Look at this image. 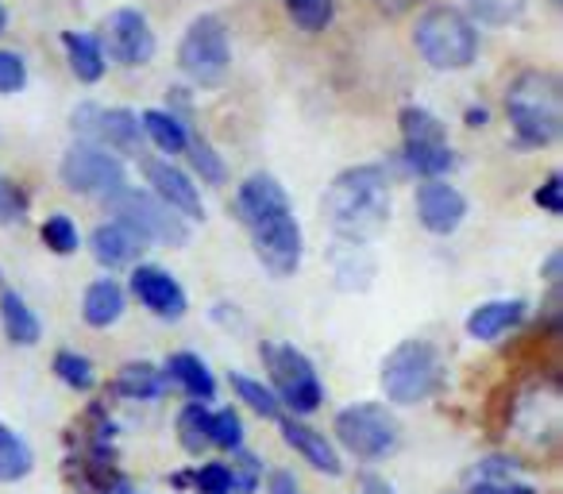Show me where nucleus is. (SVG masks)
<instances>
[{
    "label": "nucleus",
    "mask_w": 563,
    "mask_h": 494,
    "mask_svg": "<svg viewBox=\"0 0 563 494\" xmlns=\"http://www.w3.org/2000/svg\"><path fill=\"white\" fill-rule=\"evenodd\" d=\"M235 217H240L243 228L251 232L255 255L266 271L286 278L301 267L306 240H301L298 217H294L290 197L278 186V178H271V174H251V178H243V186L235 189Z\"/></svg>",
    "instance_id": "obj_1"
},
{
    "label": "nucleus",
    "mask_w": 563,
    "mask_h": 494,
    "mask_svg": "<svg viewBox=\"0 0 563 494\" xmlns=\"http://www.w3.org/2000/svg\"><path fill=\"white\" fill-rule=\"evenodd\" d=\"M390 178L383 166H347L332 178L321 212L329 228L347 243H367L390 224Z\"/></svg>",
    "instance_id": "obj_2"
},
{
    "label": "nucleus",
    "mask_w": 563,
    "mask_h": 494,
    "mask_svg": "<svg viewBox=\"0 0 563 494\" xmlns=\"http://www.w3.org/2000/svg\"><path fill=\"white\" fill-rule=\"evenodd\" d=\"M506 112L517 140L525 147H548L560 140L563 128V94L552 70H525L509 81Z\"/></svg>",
    "instance_id": "obj_3"
},
{
    "label": "nucleus",
    "mask_w": 563,
    "mask_h": 494,
    "mask_svg": "<svg viewBox=\"0 0 563 494\" xmlns=\"http://www.w3.org/2000/svg\"><path fill=\"white\" fill-rule=\"evenodd\" d=\"M413 47L432 70H467L478 55V32L460 9H429L417 20Z\"/></svg>",
    "instance_id": "obj_4"
},
{
    "label": "nucleus",
    "mask_w": 563,
    "mask_h": 494,
    "mask_svg": "<svg viewBox=\"0 0 563 494\" xmlns=\"http://www.w3.org/2000/svg\"><path fill=\"white\" fill-rule=\"evenodd\" d=\"M444 378L440 352L429 340H401L390 355L383 360V391L394 406H417L437 394Z\"/></svg>",
    "instance_id": "obj_5"
},
{
    "label": "nucleus",
    "mask_w": 563,
    "mask_h": 494,
    "mask_svg": "<svg viewBox=\"0 0 563 494\" xmlns=\"http://www.w3.org/2000/svg\"><path fill=\"white\" fill-rule=\"evenodd\" d=\"M258 355H263L266 371H271L278 406H290L298 417L313 414V409L321 406L324 386H321V378H317V367L306 352H298V348H290V344H274V340H266V344L258 348Z\"/></svg>",
    "instance_id": "obj_6"
},
{
    "label": "nucleus",
    "mask_w": 563,
    "mask_h": 494,
    "mask_svg": "<svg viewBox=\"0 0 563 494\" xmlns=\"http://www.w3.org/2000/svg\"><path fill=\"white\" fill-rule=\"evenodd\" d=\"M178 63L194 86H220L232 70V43H228V28L220 17H197L189 32L181 35Z\"/></svg>",
    "instance_id": "obj_7"
},
{
    "label": "nucleus",
    "mask_w": 563,
    "mask_h": 494,
    "mask_svg": "<svg viewBox=\"0 0 563 494\" xmlns=\"http://www.w3.org/2000/svg\"><path fill=\"white\" fill-rule=\"evenodd\" d=\"M112 212L120 224H128L143 243H166V248H181L189 243V220L178 217L166 201H158L147 189H124L112 197Z\"/></svg>",
    "instance_id": "obj_8"
},
{
    "label": "nucleus",
    "mask_w": 563,
    "mask_h": 494,
    "mask_svg": "<svg viewBox=\"0 0 563 494\" xmlns=\"http://www.w3.org/2000/svg\"><path fill=\"white\" fill-rule=\"evenodd\" d=\"M332 432L360 460H383L398 448V421L378 402H360V406L340 409Z\"/></svg>",
    "instance_id": "obj_9"
},
{
    "label": "nucleus",
    "mask_w": 563,
    "mask_h": 494,
    "mask_svg": "<svg viewBox=\"0 0 563 494\" xmlns=\"http://www.w3.org/2000/svg\"><path fill=\"white\" fill-rule=\"evenodd\" d=\"M63 182L70 194L81 197H101V201H112L128 189V174L120 155L104 147H93V143H74L63 158Z\"/></svg>",
    "instance_id": "obj_10"
},
{
    "label": "nucleus",
    "mask_w": 563,
    "mask_h": 494,
    "mask_svg": "<svg viewBox=\"0 0 563 494\" xmlns=\"http://www.w3.org/2000/svg\"><path fill=\"white\" fill-rule=\"evenodd\" d=\"M74 132L81 135V143H93L104 151H135L140 147V117L128 109H101V105H78L74 109Z\"/></svg>",
    "instance_id": "obj_11"
},
{
    "label": "nucleus",
    "mask_w": 563,
    "mask_h": 494,
    "mask_svg": "<svg viewBox=\"0 0 563 494\" xmlns=\"http://www.w3.org/2000/svg\"><path fill=\"white\" fill-rule=\"evenodd\" d=\"M104 43L120 66H147L155 58V32L135 9H117L104 20Z\"/></svg>",
    "instance_id": "obj_12"
},
{
    "label": "nucleus",
    "mask_w": 563,
    "mask_h": 494,
    "mask_svg": "<svg viewBox=\"0 0 563 494\" xmlns=\"http://www.w3.org/2000/svg\"><path fill=\"white\" fill-rule=\"evenodd\" d=\"M132 294L143 301V309H151L163 321H181L189 309V298L181 290V283L170 275V271L155 267V263H143V267L132 271Z\"/></svg>",
    "instance_id": "obj_13"
},
{
    "label": "nucleus",
    "mask_w": 563,
    "mask_h": 494,
    "mask_svg": "<svg viewBox=\"0 0 563 494\" xmlns=\"http://www.w3.org/2000/svg\"><path fill=\"white\" fill-rule=\"evenodd\" d=\"M467 217V197L448 182L432 178L417 186V220L429 228L432 235H452Z\"/></svg>",
    "instance_id": "obj_14"
},
{
    "label": "nucleus",
    "mask_w": 563,
    "mask_h": 494,
    "mask_svg": "<svg viewBox=\"0 0 563 494\" xmlns=\"http://www.w3.org/2000/svg\"><path fill=\"white\" fill-rule=\"evenodd\" d=\"M143 174H147V182L155 186L151 194H155L158 201L170 205L178 217H186V220H201L205 217L201 194H197V186L189 182L186 171H178L174 163H158V158H143Z\"/></svg>",
    "instance_id": "obj_15"
},
{
    "label": "nucleus",
    "mask_w": 563,
    "mask_h": 494,
    "mask_svg": "<svg viewBox=\"0 0 563 494\" xmlns=\"http://www.w3.org/2000/svg\"><path fill=\"white\" fill-rule=\"evenodd\" d=\"M282 440H286V444H290L294 452L309 463V468L324 471V475H340V471H344V463H340L332 440L324 437V432H317L313 425L298 421V417H282Z\"/></svg>",
    "instance_id": "obj_16"
},
{
    "label": "nucleus",
    "mask_w": 563,
    "mask_h": 494,
    "mask_svg": "<svg viewBox=\"0 0 563 494\" xmlns=\"http://www.w3.org/2000/svg\"><path fill=\"white\" fill-rule=\"evenodd\" d=\"M143 248H147V243H143L128 224H120V220H109V224H101L93 235H89V252H93V260L109 271L132 267V263L143 255Z\"/></svg>",
    "instance_id": "obj_17"
},
{
    "label": "nucleus",
    "mask_w": 563,
    "mask_h": 494,
    "mask_svg": "<svg viewBox=\"0 0 563 494\" xmlns=\"http://www.w3.org/2000/svg\"><path fill=\"white\" fill-rule=\"evenodd\" d=\"M0 329H4V337L20 348L40 344V337H43L40 317L32 314V306H27L9 283H0Z\"/></svg>",
    "instance_id": "obj_18"
},
{
    "label": "nucleus",
    "mask_w": 563,
    "mask_h": 494,
    "mask_svg": "<svg viewBox=\"0 0 563 494\" xmlns=\"http://www.w3.org/2000/svg\"><path fill=\"white\" fill-rule=\"evenodd\" d=\"M525 321V301H483L471 309L467 317V337L471 340H498L514 332Z\"/></svg>",
    "instance_id": "obj_19"
},
{
    "label": "nucleus",
    "mask_w": 563,
    "mask_h": 494,
    "mask_svg": "<svg viewBox=\"0 0 563 494\" xmlns=\"http://www.w3.org/2000/svg\"><path fill=\"white\" fill-rule=\"evenodd\" d=\"M332 275H336L340 290H367L371 278H375V260L363 243H336L332 248Z\"/></svg>",
    "instance_id": "obj_20"
},
{
    "label": "nucleus",
    "mask_w": 563,
    "mask_h": 494,
    "mask_svg": "<svg viewBox=\"0 0 563 494\" xmlns=\"http://www.w3.org/2000/svg\"><path fill=\"white\" fill-rule=\"evenodd\" d=\"M166 375L174 378V383L181 386V391L189 394L194 402H212L217 398V378H212V371L205 367L201 360H197L194 352H178V355H170L166 360Z\"/></svg>",
    "instance_id": "obj_21"
},
{
    "label": "nucleus",
    "mask_w": 563,
    "mask_h": 494,
    "mask_svg": "<svg viewBox=\"0 0 563 494\" xmlns=\"http://www.w3.org/2000/svg\"><path fill=\"white\" fill-rule=\"evenodd\" d=\"M81 317H86L93 329H109L124 317V286L117 278H101L86 290V301H81Z\"/></svg>",
    "instance_id": "obj_22"
},
{
    "label": "nucleus",
    "mask_w": 563,
    "mask_h": 494,
    "mask_svg": "<svg viewBox=\"0 0 563 494\" xmlns=\"http://www.w3.org/2000/svg\"><path fill=\"white\" fill-rule=\"evenodd\" d=\"M398 128H401V151L440 147V143H448L440 117H432V112L421 109V105H406L398 117Z\"/></svg>",
    "instance_id": "obj_23"
},
{
    "label": "nucleus",
    "mask_w": 563,
    "mask_h": 494,
    "mask_svg": "<svg viewBox=\"0 0 563 494\" xmlns=\"http://www.w3.org/2000/svg\"><path fill=\"white\" fill-rule=\"evenodd\" d=\"M163 391H166L163 371H158L155 363H124L117 383H112V394L132 398V402H155V398H163Z\"/></svg>",
    "instance_id": "obj_24"
},
{
    "label": "nucleus",
    "mask_w": 563,
    "mask_h": 494,
    "mask_svg": "<svg viewBox=\"0 0 563 494\" xmlns=\"http://www.w3.org/2000/svg\"><path fill=\"white\" fill-rule=\"evenodd\" d=\"M140 128L155 140L158 151H166V155H181V151L189 147V128L181 117H174V112H163V109H147L140 117Z\"/></svg>",
    "instance_id": "obj_25"
},
{
    "label": "nucleus",
    "mask_w": 563,
    "mask_h": 494,
    "mask_svg": "<svg viewBox=\"0 0 563 494\" xmlns=\"http://www.w3.org/2000/svg\"><path fill=\"white\" fill-rule=\"evenodd\" d=\"M35 468V452L16 429L0 421V483H20Z\"/></svg>",
    "instance_id": "obj_26"
},
{
    "label": "nucleus",
    "mask_w": 563,
    "mask_h": 494,
    "mask_svg": "<svg viewBox=\"0 0 563 494\" xmlns=\"http://www.w3.org/2000/svg\"><path fill=\"white\" fill-rule=\"evenodd\" d=\"M66 55H70V70L78 81H101L104 78V51L93 35L86 32H66Z\"/></svg>",
    "instance_id": "obj_27"
},
{
    "label": "nucleus",
    "mask_w": 563,
    "mask_h": 494,
    "mask_svg": "<svg viewBox=\"0 0 563 494\" xmlns=\"http://www.w3.org/2000/svg\"><path fill=\"white\" fill-rule=\"evenodd\" d=\"M209 406H201V402H189L178 414V440L189 455H201L209 444Z\"/></svg>",
    "instance_id": "obj_28"
},
{
    "label": "nucleus",
    "mask_w": 563,
    "mask_h": 494,
    "mask_svg": "<svg viewBox=\"0 0 563 494\" xmlns=\"http://www.w3.org/2000/svg\"><path fill=\"white\" fill-rule=\"evenodd\" d=\"M401 163L409 166L413 174H421V178H440V174H448L455 166V151L448 147V143H440V147H417V151H401Z\"/></svg>",
    "instance_id": "obj_29"
},
{
    "label": "nucleus",
    "mask_w": 563,
    "mask_h": 494,
    "mask_svg": "<svg viewBox=\"0 0 563 494\" xmlns=\"http://www.w3.org/2000/svg\"><path fill=\"white\" fill-rule=\"evenodd\" d=\"M232 391H235V398L240 402H247L255 414H263V417H282V406H278V398H274V391L266 383H258V378H247V375H235L232 371Z\"/></svg>",
    "instance_id": "obj_30"
},
{
    "label": "nucleus",
    "mask_w": 563,
    "mask_h": 494,
    "mask_svg": "<svg viewBox=\"0 0 563 494\" xmlns=\"http://www.w3.org/2000/svg\"><path fill=\"white\" fill-rule=\"evenodd\" d=\"M525 4H529V0H467V12L478 20V24L506 28L521 17Z\"/></svg>",
    "instance_id": "obj_31"
},
{
    "label": "nucleus",
    "mask_w": 563,
    "mask_h": 494,
    "mask_svg": "<svg viewBox=\"0 0 563 494\" xmlns=\"http://www.w3.org/2000/svg\"><path fill=\"white\" fill-rule=\"evenodd\" d=\"M55 375L63 378L70 391H93V386H97L93 363H89L86 355H78V352H58L55 355Z\"/></svg>",
    "instance_id": "obj_32"
},
{
    "label": "nucleus",
    "mask_w": 563,
    "mask_h": 494,
    "mask_svg": "<svg viewBox=\"0 0 563 494\" xmlns=\"http://www.w3.org/2000/svg\"><path fill=\"white\" fill-rule=\"evenodd\" d=\"M40 235L55 255H74V252H78V228H74V220L66 217V212H51V217L43 220Z\"/></svg>",
    "instance_id": "obj_33"
},
{
    "label": "nucleus",
    "mask_w": 563,
    "mask_h": 494,
    "mask_svg": "<svg viewBox=\"0 0 563 494\" xmlns=\"http://www.w3.org/2000/svg\"><path fill=\"white\" fill-rule=\"evenodd\" d=\"M209 444L224 448V452L243 448V421L235 409H217V414L209 417Z\"/></svg>",
    "instance_id": "obj_34"
},
{
    "label": "nucleus",
    "mask_w": 563,
    "mask_h": 494,
    "mask_svg": "<svg viewBox=\"0 0 563 494\" xmlns=\"http://www.w3.org/2000/svg\"><path fill=\"white\" fill-rule=\"evenodd\" d=\"M286 12H290V20L298 28H306V32H321V28H329L332 20V0H286Z\"/></svg>",
    "instance_id": "obj_35"
},
{
    "label": "nucleus",
    "mask_w": 563,
    "mask_h": 494,
    "mask_svg": "<svg viewBox=\"0 0 563 494\" xmlns=\"http://www.w3.org/2000/svg\"><path fill=\"white\" fill-rule=\"evenodd\" d=\"M189 163H194V171L201 174L209 186H220V182L228 178V171H224V158L217 155V151L209 147L205 140H197V135H189Z\"/></svg>",
    "instance_id": "obj_36"
},
{
    "label": "nucleus",
    "mask_w": 563,
    "mask_h": 494,
    "mask_svg": "<svg viewBox=\"0 0 563 494\" xmlns=\"http://www.w3.org/2000/svg\"><path fill=\"white\" fill-rule=\"evenodd\" d=\"M228 471H232V494H255L258 479H263V463H258V455L243 452V448H235V468L228 463Z\"/></svg>",
    "instance_id": "obj_37"
},
{
    "label": "nucleus",
    "mask_w": 563,
    "mask_h": 494,
    "mask_svg": "<svg viewBox=\"0 0 563 494\" xmlns=\"http://www.w3.org/2000/svg\"><path fill=\"white\" fill-rule=\"evenodd\" d=\"M194 486H197V494H232V471L220 460H205L201 468L194 471Z\"/></svg>",
    "instance_id": "obj_38"
},
{
    "label": "nucleus",
    "mask_w": 563,
    "mask_h": 494,
    "mask_svg": "<svg viewBox=\"0 0 563 494\" xmlns=\"http://www.w3.org/2000/svg\"><path fill=\"white\" fill-rule=\"evenodd\" d=\"M27 212V189L0 174V224H16Z\"/></svg>",
    "instance_id": "obj_39"
},
{
    "label": "nucleus",
    "mask_w": 563,
    "mask_h": 494,
    "mask_svg": "<svg viewBox=\"0 0 563 494\" xmlns=\"http://www.w3.org/2000/svg\"><path fill=\"white\" fill-rule=\"evenodd\" d=\"M27 86V63L16 51H0V97H12Z\"/></svg>",
    "instance_id": "obj_40"
},
{
    "label": "nucleus",
    "mask_w": 563,
    "mask_h": 494,
    "mask_svg": "<svg viewBox=\"0 0 563 494\" xmlns=\"http://www.w3.org/2000/svg\"><path fill=\"white\" fill-rule=\"evenodd\" d=\"M517 460L509 455H486L471 468V483H514Z\"/></svg>",
    "instance_id": "obj_41"
},
{
    "label": "nucleus",
    "mask_w": 563,
    "mask_h": 494,
    "mask_svg": "<svg viewBox=\"0 0 563 494\" xmlns=\"http://www.w3.org/2000/svg\"><path fill=\"white\" fill-rule=\"evenodd\" d=\"M532 201H537L544 212H552V217H560L563 212V178L560 174H548V182H540V189L532 194Z\"/></svg>",
    "instance_id": "obj_42"
},
{
    "label": "nucleus",
    "mask_w": 563,
    "mask_h": 494,
    "mask_svg": "<svg viewBox=\"0 0 563 494\" xmlns=\"http://www.w3.org/2000/svg\"><path fill=\"white\" fill-rule=\"evenodd\" d=\"M471 494H537L525 483H471Z\"/></svg>",
    "instance_id": "obj_43"
},
{
    "label": "nucleus",
    "mask_w": 563,
    "mask_h": 494,
    "mask_svg": "<svg viewBox=\"0 0 563 494\" xmlns=\"http://www.w3.org/2000/svg\"><path fill=\"white\" fill-rule=\"evenodd\" d=\"M266 494H301V486L290 471H274L271 483H266Z\"/></svg>",
    "instance_id": "obj_44"
},
{
    "label": "nucleus",
    "mask_w": 563,
    "mask_h": 494,
    "mask_svg": "<svg viewBox=\"0 0 563 494\" xmlns=\"http://www.w3.org/2000/svg\"><path fill=\"white\" fill-rule=\"evenodd\" d=\"M371 4H375V9L383 12V17H406V12L417 9L421 0H371Z\"/></svg>",
    "instance_id": "obj_45"
},
{
    "label": "nucleus",
    "mask_w": 563,
    "mask_h": 494,
    "mask_svg": "<svg viewBox=\"0 0 563 494\" xmlns=\"http://www.w3.org/2000/svg\"><path fill=\"white\" fill-rule=\"evenodd\" d=\"M544 278H548V290H560V278H563V252H552V255H548Z\"/></svg>",
    "instance_id": "obj_46"
},
{
    "label": "nucleus",
    "mask_w": 563,
    "mask_h": 494,
    "mask_svg": "<svg viewBox=\"0 0 563 494\" xmlns=\"http://www.w3.org/2000/svg\"><path fill=\"white\" fill-rule=\"evenodd\" d=\"M363 491L367 494H398L386 479H378V475H363Z\"/></svg>",
    "instance_id": "obj_47"
},
{
    "label": "nucleus",
    "mask_w": 563,
    "mask_h": 494,
    "mask_svg": "<svg viewBox=\"0 0 563 494\" xmlns=\"http://www.w3.org/2000/svg\"><path fill=\"white\" fill-rule=\"evenodd\" d=\"M170 486H194V471H178V475H170Z\"/></svg>",
    "instance_id": "obj_48"
},
{
    "label": "nucleus",
    "mask_w": 563,
    "mask_h": 494,
    "mask_svg": "<svg viewBox=\"0 0 563 494\" xmlns=\"http://www.w3.org/2000/svg\"><path fill=\"white\" fill-rule=\"evenodd\" d=\"M467 124H471V128H483V124H486V109H471V112H467Z\"/></svg>",
    "instance_id": "obj_49"
},
{
    "label": "nucleus",
    "mask_w": 563,
    "mask_h": 494,
    "mask_svg": "<svg viewBox=\"0 0 563 494\" xmlns=\"http://www.w3.org/2000/svg\"><path fill=\"white\" fill-rule=\"evenodd\" d=\"M101 494H135V491H132V486L124 483V479H120V483H112L109 491H101Z\"/></svg>",
    "instance_id": "obj_50"
},
{
    "label": "nucleus",
    "mask_w": 563,
    "mask_h": 494,
    "mask_svg": "<svg viewBox=\"0 0 563 494\" xmlns=\"http://www.w3.org/2000/svg\"><path fill=\"white\" fill-rule=\"evenodd\" d=\"M9 28V12H4V4H0V32Z\"/></svg>",
    "instance_id": "obj_51"
},
{
    "label": "nucleus",
    "mask_w": 563,
    "mask_h": 494,
    "mask_svg": "<svg viewBox=\"0 0 563 494\" xmlns=\"http://www.w3.org/2000/svg\"><path fill=\"white\" fill-rule=\"evenodd\" d=\"M560 4H563V0H552V9H560Z\"/></svg>",
    "instance_id": "obj_52"
}]
</instances>
